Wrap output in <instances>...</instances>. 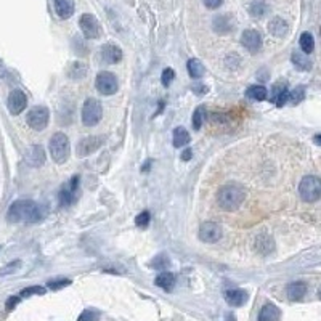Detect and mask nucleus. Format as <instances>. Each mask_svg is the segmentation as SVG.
I'll use <instances>...</instances> for the list:
<instances>
[{"mask_svg": "<svg viewBox=\"0 0 321 321\" xmlns=\"http://www.w3.org/2000/svg\"><path fill=\"white\" fill-rule=\"evenodd\" d=\"M42 218V209L34 201H27V199H21L10 206L8 212H6V220L10 223H35Z\"/></svg>", "mask_w": 321, "mask_h": 321, "instance_id": "1", "label": "nucleus"}, {"mask_svg": "<svg viewBox=\"0 0 321 321\" xmlns=\"http://www.w3.org/2000/svg\"><path fill=\"white\" fill-rule=\"evenodd\" d=\"M246 191L238 185H225L217 191V204L225 212H234L244 203Z\"/></svg>", "mask_w": 321, "mask_h": 321, "instance_id": "2", "label": "nucleus"}, {"mask_svg": "<svg viewBox=\"0 0 321 321\" xmlns=\"http://www.w3.org/2000/svg\"><path fill=\"white\" fill-rule=\"evenodd\" d=\"M299 195L305 203H315L321 198V180L315 175L304 177L299 183Z\"/></svg>", "mask_w": 321, "mask_h": 321, "instance_id": "3", "label": "nucleus"}, {"mask_svg": "<svg viewBox=\"0 0 321 321\" xmlns=\"http://www.w3.org/2000/svg\"><path fill=\"white\" fill-rule=\"evenodd\" d=\"M48 149H50V154H52L55 162H58V164L66 162L69 158V140H68V137L61 132L55 133L53 137L50 138Z\"/></svg>", "mask_w": 321, "mask_h": 321, "instance_id": "4", "label": "nucleus"}, {"mask_svg": "<svg viewBox=\"0 0 321 321\" xmlns=\"http://www.w3.org/2000/svg\"><path fill=\"white\" fill-rule=\"evenodd\" d=\"M102 117H103L102 103L95 98L85 100L82 106V122L87 127H92V125H97L102 120Z\"/></svg>", "mask_w": 321, "mask_h": 321, "instance_id": "5", "label": "nucleus"}, {"mask_svg": "<svg viewBox=\"0 0 321 321\" xmlns=\"http://www.w3.org/2000/svg\"><path fill=\"white\" fill-rule=\"evenodd\" d=\"M48 119H50V112L45 106H35L29 112H27V125H29L32 130H44L48 125Z\"/></svg>", "mask_w": 321, "mask_h": 321, "instance_id": "6", "label": "nucleus"}, {"mask_svg": "<svg viewBox=\"0 0 321 321\" xmlns=\"http://www.w3.org/2000/svg\"><path fill=\"white\" fill-rule=\"evenodd\" d=\"M95 87L102 95H112L116 94L117 89H119V84L116 76L109 71H103L97 76V81H95Z\"/></svg>", "mask_w": 321, "mask_h": 321, "instance_id": "7", "label": "nucleus"}, {"mask_svg": "<svg viewBox=\"0 0 321 321\" xmlns=\"http://www.w3.org/2000/svg\"><path fill=\"white\" fill-rule=\"evenodd\" d=\"M79 26L81 31L87 39H98L100 34H102V26H100L98 19L90 15V13H84L79 19Z\"/></svg>", "mask_w": 321, "mask_h": 321, "instance_id": "8", "label": "nucleus"}, {"mask_svg": "<svg viewBox=\"0 0 321 321\" xmlns=\"http://www.w3.org/2000/svg\"><path fill=\"white\" fill-rule=\"evenodd\" d=\"M81 195V188H79V177H73L71 180L64 185L61 193H60V203L61 206H69L77 201V198Z\"/></svg>", "mask_w": 321, "mask_h": 321, "instance_id": "9", "label": "nucleus"}, {"mask_svg": "<svg viewBox=\"0 0 321 321\" xmlns=\"http://www.w3.org/2000/svg\"><path fill=\"white\" fill-rule=\"evenodd\" d=\"M103 141L105 138L102 137V135H97V137H94V135H90V137H85L82 138L79 143H77V156L79 158H85V156H89L92 154L94 151H97V149L103 145Z\"/></svg>", "mask_w": 321, "mask_h": 321, "instance_id": "10", "label": "nucleus"}, {"mask_svg": "<svg viewBox=\"0 0 321 321\" xmlns=\"http://www.w3.org/2000/svg\"><path fill=\"white\" fill-rule=\"evenodd\" d=\"M220 238H222V226H220L218 223L204 222L201 226H199V239H201L203 242L214 244V242H217Z\"/></svg>", "mask_w": 321, "mask_h": 321, "instance_id": "11", "label": "nucleus"}, {"mask_svg": "<svg viewBox=\"0 0 321 321\" xmlns=\"http://www.w3.org/2000/svg\"><path fill=\"white\" fill-rule=\"evenodd\" d=\"M241 44L251 53H257L262 48V35L255 29H246L241 35Z\"/></svg>", "mask_w": 321, "mask_h": 321, "instance_id": "12", "label": "nucleus"}, {"mask_svg": "<svg viewBox=\"0 0 321 321\" xmlns=\"http://www.w3.org/2000/svg\"><path fill=\"white\" fill-rule=\"evenodd\" d=\"M27 105V98L21 90H13L8 97V109L11 114H19L21 111H24Z\"/></svg>", "mask_w": 321, "mask_h": 321, "instance_id": "13", "label": "nucleus"}, {"mask_svg": "<svg viewBox=\"0 0 321 321\" xmlns=\"http://www.w3.org/2000/svg\"><path fill=\"white\" fill-rule=\"evenodd\" d=\"M272 102L276 103V106H283L286 102H289V90L288 84L284 81H280L273 85L272 89Z\"/></svg>", "mask_w": 321, "mask_h": 321, "instance_id": "14", "label": "nucleus"}, {"mask_svg": "<svg viewBox=\"0 0 321 321\" xmlns=\"http://www.w3.org/2000/svg\"><path fill=\"white\" fill-rule=\"evenodd\" d=\"M26 162L29 164V166H32V167L42 166V164L45 162V151H44V148L39 146V145L31 146L29 149H27V153H26Z\"/></svg>", "mask_w": 321, "mask_h": 321, "instance_id": "15", "label": "nucleus"}, {"mask_svg": "<svg viewBox=\"0 0 321 321\" xmlns=\"http://www.w3.org/2000/svg\"><path fill=\"white\" fill-rule=\"evenodd\" d=\"M247 292L244 289H228L225 292V301L231 307H241L247 302Z\"/></svg>", "mask_w": 321, "mask_h": 321, "instance_id": "16", "label": "nucleus"}, {"mask_svg": "<svg viewBox=\"0 0 321 321\" xmlns=\"http://www.w3.org/2000/svg\"><path fill=\"white\" fill-rule=\"evenodd\" d=\"M102 58L109 63V64H114V63H119L120 58H122V52H120V48L114 44H105L102 47Z\"/></svg>", "mask_w": 321, "mask_h": 321, "instance_id": "17", "label": "nucleus"}, {"mask_svg": "<svg viewBox=\"0 0 321 321\" xmlns=\"http://www.w3.org/2000/svg\"><path fill=\"white\" fill-rule=\"evenodd\" d=\"M286 294L289 297V301H302L304 296L307 294V284L302 283V281H294V283H291L288 284V288H286Z\"/></svg>", "mask_w": 321, "mask_h": 321, "instance_id": "18", "label": "nucleus"}, {"mask_svg": "<svg viewBox=\"0 0 321 321\" xmlns=\"http://www.w3.org/2000/svg\"><path fill=\"white\" fill-rule=\"evenodd\" d=\"M55 11L61 19H68L74 13L73 0H55Z\"/></svg>", "mask_w": 321, "mask_h": 321, "instance_id": "19", "label": "nucleus"}, {"mask_svg": "<svg viewBox=\"0 0 321 321\" xmlns=\"http://www.w3.org/2000/svg\"><path fill=\"white\" fill-rule=\"evenodd\" d=\"M268 31L275 37H284L288 34V23L283 18L276 16L268 23Z\"/></svg>", "mask_w": 321, "mask_h": 321, "instance_id": "20", "label": "nucleus"}, {"mask_svg": "<svg viewBox=\"0 0 321 321\" xmlns=\"http://www.w3.org/2000/svg\"><path fill=\"white\" fill-rule=\"evenodd\" d=\"M233 29V18L230 15H220L214 19V31L218 34H228Z\"/></svg>", "mask_w": 321, "mask_h": 321, "instance_id": "21", "label": "nucleus"}, {"mask_svg": "<svg viewBox=\"0 0 321 321\" xmlns=\"http://www.w3.org/2000/svg\"><path fill=\"white\" fill-rule=\"evenodd\" d=\"M280 309L273 304H265L259 313V321H278L280 320Z\"/></svg>", "mask_w": 321, "mask_h": 321, "instance_id": "22", "label": "nucleus"}, {"mask_svg": "<svg viewBox=\"0 0 321 321\" xmlns=\"http://www.w3.org/2000/svg\"><path fill=\"white\" fill-rule=\"evenodd\" d=\"M190 133L187 128L183 127H177L174 130V135H172V141H174V146L175 148H183L185 145L190 143Z\"/></svg>", "mask_w": 321, "mask_h": 321, "instance_id": "23", "label": "nucleus"}, {"mask_svg": "<svg viewBox=\"0 0 321 321\" xmlns=\"http://www.w3.org/2000/svg\"><path fill=\"white\" fill-rule=\"evenodd\" d=\"M87 73H89V66L84 61H74L68 69V74L73 79H82V77L87 76Z\"/></svg>", "mask_w": 321, "mask_h": 321, "instance_id": "24", "label": "nucleus"}, {"mask_svg": "<svg viewBox=\"0 0 321 321\" xmlns=\"http://www.w3.org/2000/svg\"><path fill=\"white\" fill-rule=\"evenodd\" d=\"M154 283H156V286L162 288L164 291H172L174 286H175V276L172 273H167V272L166 273H161L154 280Z\"/></svg>", "mask_w": 321, "mask_h": 321, "instance_id": "25", "label": "nucleus"}, {"mask_svg": "<svg viewBox=\"0 0 321 321\" xmlns=\"http://www.w3.org/2000/svg\"><path fill=\"white\" fill-rule=\"evenodd\" d=\"M267 94L268 92L263 85H251V87L246 90V97L251 98V100H255V102H262V100H265Z\"/></svg>", "mask_w": 321, "mask_h": 321, "instance_id": "26", "label": "nucleus"}, {"mask_svg": "<svg viewBox=\"0 0 321 321\" xmlns=\"http://www.w3.org/2000/svg\"><path fill=\"white\" fill-rule=\"evenodd\" d=\"M273 247H275V244H273V241L270 239L268 236H259L255 239V251L257 252H262V254H270L273 251Z\"/></svg>", "mask_w": 321, "mask_h": 321, "instance_id": "27", "label": "nucleus"}, {"mask_svg": "<svg viewBox=\"0 0 321 321\" xmlns=\"http://www.w3.org/2000/svg\"><path fill=\"white\" fill-rule=\"evenodd\" d=\"M249 11H251V15L254 18H262L268 11V5L265 3V0H254L249 5Z\"/></svg>", "mask_w": 321, "mask_h": 321, "instance_id": "28", "label": "nucleus"}, {"mask_svg": "<svg viewBox=\"0 0 321 321\" xmlns=\"http://www.w3.org/2000/svg\"><path fill=\"white\" fill-rule=\"evenodd\" d=\"M292 63H294V66L302 69V71H310L312 69V61L307 58L305 55L299 53V52H294L292 53Z\"/></svg>", "mask_w": 321, "mask_h": 321, "instance_id": "29", "label": "nucleus"}, {"mask_svg": "<svg viewBox=\"0 0 321 321\" xmlns=\"http://www.w3.org/2000/svg\"><path fill=\"white\" fill-rule=\"evenodd\" d=\"M188 73H190V76L193 77V79H199V77L204 76L206 69H204L203 63L199 60H190L188 61Z\"/></svg>", "mask_w": 321, "mask_h": 321, "instance_id": "30", "label": "nucleus"}, {"mask_svg": "<svg viewBox=\"0 0 321 321\" xmlns=\"http://www.w3.org/2000/svg\"><path fill=\"white\" fill-rule=\"evenodd\" d=\"M299 44H301V48L304 53H312L313 48H315V39L310 32H304L299 39Z\"/></svg>", "mask_w": 321, "mask_h": 321, "instance_id": "31", "label": "nucleus"}, {"mask_svg": "<svg viewBox=\"0 0 321 321\" xmlns=\"http://www.w3.org/2000/svg\"><path fill=\"white\" fill-rule=\"evenodd\" d=\"M304 97H305V89L304 87H297V89H294L289 94V102L292 103V105H297V103H301L302 100H304Z\"/></svg>", "mask_w": 321, "mask_h": 321, "instance_id": "32", "label": "nucleus"}, {"mask_svg": "<svg viewBox=\"0 0 321 321\" xmlns=\"http://www.w3.org/2000/svg\"><path fill=\"white\" fill-rule=\"evenodd\" d=\"M203 119H204V106H199V108H196L195 114H193V127H195L196 130L201 128Z\"/></svg>", "mask_w": 321, "mask_h": 321, "instance_id": "33", "label": "nucleus"}, {"mask_svg": "<svg viewBox=\"0 0 321 321\" xmlns=\"http://www.w3.org/2000/svg\"><path fill=\"white\" fill-rule=\"evenodd\" d=\"M34 294H37V296H42V294H45V288H42V286H31V288H26L21 291V297H29V296H34Z\"/></svg>", "mask_w": 321, "mask_h": 321, "instance_id": "34", "label": "nucleus"}, {"mask_svg": "<svg viewBox=\"0 0 321 321\" xmlns=\"http://www.w3.org/2000/svg\"><path fill=\"white\" fill-rule=\"evenodd\" d=\"M149 220H151V215H149L148 211H145V212L138 214L137 218H135V223H137V226H140V228H146L149 225Z\"/></svg>", "mask_w": 321, "mask_h": 321, "instance_id": "35", "label": "nucleus"}, {"mask_svg": "<svg viewBox=\"0 0 321 321\" xmlns=\"http://www.w3.org/2000/svg\"><path fill=\"white\" fill-rule=\"evenodd\" d=\"M100 313L95 310H84L81 313V317L77 318V321H98Z\"/></svg>", "mask_w": 321, "mask_h": 321, "instance_id": "36", "label": "nucleus"}, {"mask_svg": "<svg viewBox=\"0 0 321 321\" xmlns=\"http://www.w3.org/2000/svg\"><path fill=\"white\" fill-rule=\"evenodd\" d=\"M71 284V280H55V281H50L48 283V288L52 291H58L61 288H66Z\"/></svg>", "mask_w": 321, "mask_h": 321, "instance_id": "37", "label": "nucleus"}, {"mask_svg": "<svg viewBox=\"0 0 321 321\" xmlns=\"http://www.w3.org/2000/svg\"><path fill=\"white\" fill-rule=\"evenodd\" d=\"M174 77H175V73H174V69H170V68H167V69H164V73H162V77H161V81H162V84L166 85H170V82L174 81Z\"/></svg>", "mask_w": 321, "mask_h": 321, "instance_id": "38", "label": "nucleus"}, {"mask_svg": "<svg viewBox=\"0 0 321 321\" xmlns=\"http://www.w3.org/2000/svg\"><path fill=\"white\" fill-rule=\"evenodd\" d=\"M19 265H21V262H19V260L11 262V263H8V265H6L5 268H0V275H8V273H13L16 268H19Z\"/></svg>", "mask_w": 321, "mask_h": 321, "instance_id": "39", "label": "nucleus"}, {"mask_svg": "<svg viewBox=\"0 0 321 321\" xmlns=\"http://www.w3.org/2000/svg\"><path fill=\"white\" fill-rule=\"evenodd\" d=\"M167 265H169V259L166 255H159L158 259H154V262H153V267H156V268H164Z\"/></svg>", "mask_w": 321, "mask_h": 321, "instance_id": "40", "label": "nucleus"}, {"mask_svg": "<svg viewBox=\"0 0 321 321\" xmlns=\"http://www.w3.org/2000/svg\"><path fill=\"white\" fill-rule=\"evenodd\" d=\"M19 299L21 297H16V296H13V297H10L8 301H6V305H5V309L8 310V312H11L13 309H15V307L19 304Z\"/></svg>", "mask_w": 321, "mask_h": 321, "instance_id": "41", "label": "nucleus"}, {"mask_svg": "<svg viewBox=\"0 0 321 321\" xmlns=\"http://www.w3.org/2000/svg\"><path fill=\"white\" fill-rule=\"evenodd\" d=\"M223 0H204V5L208 6V8H212V10H215L218 8L220 5H222Z\"/></svg>", "mask_w": 321, "mask_h": 321, "instance_id": "42", "label": "nucleus"}, {"mask_svg": "<svg viewBox=\"0 0 321 321\" xmlns=\"http://www.w3.org/2000/svg\"><path fill=\"white\" fill-rule=\"evenodd\" d=\"M191 158V149H187V151H185L183 154H182V159L183 161H188Z\"/></svg>", "mask_w": 321, "mask_h": 321, "instance_id": "43", "label": "nucleus"}, {"mask_svg": "<svg viewBox=\"0 0 321 321\" xmlns=\"http://www.w3.org/2000/svg\"><path fill=\"white\" fill-rule=\"evenodd\" d=\"M3 76H5V66L0 63V77H3Z\"/></svg>", "mask_w": 321, "mask_h": 321, "instance_id": "44", "label": "nucleus"}, {"mask_svg": "<svg viewBox=\"0 0 321 321\" xmlns=\"http://www.w3.org/2000/svg\"><path fill=\"white\" fill-rule=\"evenodd\" d=\"M315 143L321 145V135H317V137H315Z\"/></svg>", "mask_w": 321, "mask_h": 321, "instance_id": "45", "label": "nucleus"}, {"mask_svg": "<svg viewBox=\"0 0 321 321\" xmlns=\"http://www.w3.org/2000/svg\"><path fill=\"white\" fill-rule=\"evenodd\" d=\"M320 299H321V291H320Z\"/></svg>", "mask_w": 321, "mask_h": 321, "instance_id": "46", "label": "nucleus"}]
</instances>
